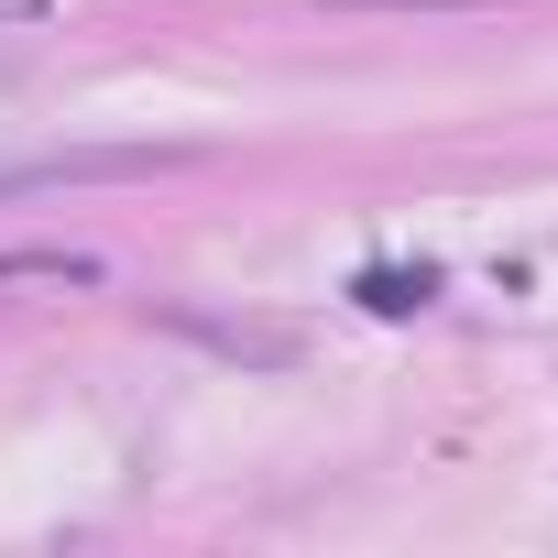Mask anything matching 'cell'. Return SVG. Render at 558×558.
<instances>
[{"mask_svg": "<svg viewBox=\"0 0 558 558\" xmlns=\"http://www.w3.org/2000/svg\"><path fill=\"white\" fill-rule=\"evenodd\" d=\"M154 329H165V340H197V351H219V362H241V373H296V362H307V329H286V318H230V307H165Z\"/></svg>", "mask_w": 558, "mask_h": 558, "instance_id": "obj_1", "label": "cell"}, {"mask_svg": "<svg viewBox=\"0 0 558 558\" xmlns=\"http://www.w3.org/2000/svg\"><path fill=\"white\" fill-rule=\"evenodd\" d=\"M186 165L175 143H77V154H34V165H0V197H34V186H121V175H165Z\"/></svg>", "mask_w": 558, "mask_h": 558, "instance_id": "obj_2", "label": "cell"}, {"mask_svg": "<svg viewBox=\"0 0 558 558\" xmlns=\"http://www.w3.org/2000/svg\"><path fill=\"white\" fill-rule=\"evenodd\" d=\"M99 252H77V241H34V252H0V286H99Z\"/></svg>", "mask_w": 558, "mask_h": 558, "instance_id": "obj_3", "label": "cell"}, {"mask_svg": "<svg viewBox=\"0 0 558 558\" xmlns=\"http://www.w3.org/2000/svg\"><path fill=\"white\" fill-rule=\"evenodd\" d=\"M351 296H362L373 318H416V307L438 296V263H416V274H405V263H373V274H362Z\"/></svg>", "mask_w": 558, "mask_h": 558, "instance_id": "obj_4", "label": "cell"}, {"mask_svg": "<svg viewBox=\"0 0 558 558\" xmlns=\"http://www.w3.org/2000/svg\"><path fill=\"white\" fill-rule=\"evenodd\" d=\"M362 12H493V0H362Z\"/></svg>", "mask_w": 558, "mask_h": 558, "instance_id": "obj_5", "label": "cell"}, {"mask_svg": "<svg viewBox=\"0 0 558 558\" xmlns=\"http://www.w3.org/2000/svg\"><path fill=\"white\" fill-rule=\"evenodd\" d=\"M34 12H56V0H0V23H34Z\"/></svg>", "mask_w": 558, "mask_h": 558, "instance_id": "obj_6", "label": "cell"}]
</instances>
